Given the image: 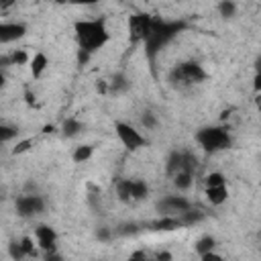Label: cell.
I'll list each match as a JSON object with an SVG mask.
<instances>
[{
    "label": "cell",
    "instance_id": "obj_1",
    "mask_svg": "<svg viewBox=\"0 0 261 261\" xmlns=\"http://www.w3.org/2000/svg\"><path fill=\"white\" fill-rule=\"evenodd\" d=\"M186 27L184 23H169V21H161V18H153L151 31L145 39V51H147V57L151 63H155V55L166 47L173 37H176L182 29Z\"/></svg>",
    "mask_w": 261,
    "mask_h": 261
},
{
    "label": "cell",
    "instance_id": "obj_2",
    "mask_svg": "<svg viewBox=\"0 0 261 261\" xmlns=\"http://www.w3.org/2000/svg\"><path fill=\"white\" fill-rule=\"evenodd\" d=\"M74 29H76V37H78L80 49L86 53L98 51L100 47H104L106 41L110 39L102 18H98V21H78L74 25Z\"/></svg>",
    "mask_w": 261,
    "mask_h": 261
},
{
    "label": "cell",
    "instance_id": "obj_3",
    "mask_svg": "<svg viewBox=\"0 0 261 261\" xmlns=\"http://www.w3.org/2000/svg\"><path fill=\"white\" fill-rule=\"evenodd\" d=\"M196 141L206 151H222L230 147V135L222 127H206L196 133Z\"/></svg>",
    "mask_w": 261,
    "mask_h": 261
},
{
    "label": "cell",
    "instance_id": "obj_4",
    "mask_svg": "<svg viewBox=\"0 0 261 261\" xmlns=\"http://www.w3.org/2000/svg\"><path fill=\"white\" fill-rule=\"evenodd\" d=\"M171 82H184V84H200L208 78V74L204 72V67L196 61H186L173 67L171 72Z\"/></svg>",
    "mask_w": 261,
    "mask_h": 261
},
{
    "label": "cell",
    "instance_id": "obj_5",
    "mask_svg": "<svg viewBox=\"0 0 261 261\" xmlns=\"http://www.w3.org/2000/svg\"><path fill=\"white\" fill-rule=\"evenodd\" d=\"M151 25H153V16L145 15V13H137L129 18V35H131V41L137 43V41H145L147 35L151 31Z\"/></svg>",
    "mask_w": 261,
    "mask_h": 261
},
{
    "label": "cell",
    "instance_id": "obj_6",
    "mask_svg": "<svg viewBox=\"0 0 261 261\" xmlns=\"http://www.w3.org/2000/svg\"><path fill=\"white\" fill-rule=\"evenodd\" d=\"M114 129H117V135H119L121 143H123L127 149H131V151L139 149V147H143V145L147 143L143 135H141L139 131H135L131 124H127V123H114Z\"/></svg>",
    "mask_w": 261,
    "mask_h": 261
},
{
    "label": "cell",
    "instance_id": "obj_7",
    "mask_svg": "<svg viewBox=\"0 0 261 261\" xmlns=\"http://www.w3.org/2000/svg\"><path fill=\"white\" fill-rule=\"evenodd\" d=\"M45 202L41 196H21L16 200V212L21 216H33L37 212H43Z\"/></svg>",
    "mask_w": 261,
    "mask_h": 261
},
{
    "label": "cell",
    "instance_id": "obj_8",
    "mask_svg": "<svg viewBox=\"0 0 261 261\" xmlns=\"http://www.w3.org/2000/svg\"><path fill=\"white\" fill-rule=\"evenodd\" d=\"M35 237H37V245H39L45 253H53L55 251L57 235H55V230L49 225H39L35 229Z\"/></svg>",
    "mask_w": 261,
    "mask_h": 261
},
{
    "label": "cell",
    "instance_id": "obj_9",
    "mask_svg": "<svg viewBox=\"0 0 261 261\" xmlns=\"http://www.w3.org/2000/svg\"><path fill=\"white\" fill-rule=\"evenodd\" d=\"M27 27L21 23H0V43H13L25 37Z\"/></svg>",
    "mask_w": 261,
    "mask_h": 261
},
{
    "label": "cell",
    "instance_id": "obj_10",
    "mask_svg": "<svg viewBox=\"0 0 261 261\" xmlns=\"http://www.w3.org/2000/svg\"><path fill=\"white\" fill-rule=\"evenodd\" d=\"M159 210L168 212V215H176V212L182 215V212L190 210V202L186 198H182V196H168L166 200L159 202Z\"/></svg>",
    "mask_w": 261,
    "mask_h": 261
},
{
    "label": "cell",
    "instance_id": "obj_11",
    "mask_svg": "<svg viewBox=\"0 0 261 261\" xmlns=\"http://www.w3.org/2000/svg\"><path fill=\"white\" fill-rule=\"evenodd\" d=\"M47 65H49V60H47L45 53L33 55V60H31V74H33V78H41L43 72L47 70Z\"/></svg>",
    "mask_w": 261,
    "mask_h": 261
},
{
    "label": "cell",
    "instance_id": "obj_12",
    "mask_svg": "<svg viewBox=\"0 0 261 261\" xmlns=\"http://www.w3.org/2000/svg\"><path fill=\"white\" fill-rule=\"evenodd\" d=\"M206 198L210 204H222V202H227L229 198V190L227 186H220V188H206Z\"/></svg>",
    "mask_w": 261,
    "mask_h": 261
},
{
    "label": "cell",
    "instance_id": "obj_13",
    "mask_svg": "<svg viewBox=\"0 0 261 261\" xmlns=\"http://www.w3.org/2000/svg\"><path fill=\"white\" fill-rule=\"evenodd\" d=\"M149 194V186L141 180H131V200H143Z\"/></svg>",
    "mask_w": 261,
    "mask_h": 261
},
{
    "label": "cell",
    "instance_id": "obj_14",
    "mask_svg": "<svg viewBox=\"0 0 261 261\" xmlns=\"http://www.w3.org/2000/svg\"><path fill=\"white\" fill-rule=\"evenodd\" d=\"M151 227H153V230H176V229H180L182 225H180V220H178L176 216H166V218L155 220Z\"/></svg>",
    "mask_w": 261,
    "mask_h": 261
},
{
    "label": "cell",
    "instance_id": "obj_15",
    "mask_svg": "<svg viewBox=\"0 0 261 261\" xmlns=\"http://www.w3.org/2000/svg\"><path fill=\"white\" fill-rule=\"evenodd\" d=\"M61 129H63L65 137H76V135H80L84 131V124L80 121H76V119H65Z\"/></svg>",
    "mask_w": 261,
    "mask_h": 261
},
{
    "label": "cell",
    "instance_id": "obj_16",
    "mask_svg": "<svg viewBox=\"0 0 261 261\" xmlns=\"http://www.w3.org/2000/svg\"><path fill=\"white\" fill-rule=\"evenodd\" d=\"M182 163H184V153H171L169 159H168V173L176 176L178 171H182Z\"/></svg>",
    "mask_w": 261,
    "mask_h": 261
},
{
    "label": "cell",
    "instance_id": "obj_17",
    "mask_svg": "<svg viewBox=\"0 0 261 261\" xmlns=\"http://www.w3.org/2000/svg\"><path fill=\"white\" fill-rule=\"evenodd\" d=\"M173 186L180 188V190H188L192 186V173L178 171L176 176H173Z\"/></svg>",
    "mask_w": 261,
    "mask_h": 261
},
{
    "label": "cell",
    "instance_id": "obj_18",
    "mask_svg": "<svg viewBox=\"0 0 261 261\" xmlns=\"http://www.w3.org/2000/svg\"><path fill=\"white\" fill-rule=\"evenodd\" d=\"M215 245H216V241L212 239V237H202L198 243H196V251L200 255H204V253H210V251H215Z\"/></svg>",
    "mask_w": 261,
    "mask_h": 261
},
{
    "label": "cell",
    "instance_id": "obj_19",
    "mask_svg": "<svg viewBox=\"0 0 261 261\" xmlns=\"http://www.w3.org/2000/svg\"><path fill=\"white\" fill-rule=\"evenodd\" d=\"M92 153H94V149L90 147V145H82V147H78V149L74 151V161H76V163L88 161V159L92 157Z\"/></svg>",
    "mask_w": 261,
    "mask_h": 261
},
{
    "label": "cell",
    "instance_id": "obj_20",
    "mask_svg": "<svg viewBox=\"0 0 261 261\" xmlns=\"http://www.w3.org/2000/svg\"><path fill=\"white\" fill-rule=\"evenodd\" d=\"M220 186H227V180L220 171H212L206 176V188H220Z\"/></svg>",
    "mask_w": 261,
    "mask_h": 261
},
{
    "label": "cell",
    "instance_id": "obj_21",
    "mask_svg": "<svg viewBox=\"0 0 261 261\" xmlns=\"http://www.w3.org/2000/svg\"><path fill=\"white\" fill-rule=\"evenodd\" d=\"M117 194L123 202H129L131 200V180H121L117 184Z\"/></svg>",
    "mask_w": 261,
    "mask_h": 261
},
{
    "label": "cell",
    "instance_id": "obj_22",
    "mask_svg": "<svg viewBox=\"0 0 261 261\" xmlns=\"http://www.w3.org/2000/svg\"><path fill=\"white\" fill-rule=\"evenodd\" d=\"M218 13H220V16H225V18L235 16V13H237V4H235V2H230V0H225V2H220V4H218Z\"/></svg>",
    "mask_w": 261,
    "mask_h": 261
},
{
    "label": "cell",
    "instance_id": "obj_23",
    "mask_svg": "<svg viewBox=\"0 0 261 261\" xmlns=\"http://www.w3.org/2000/svg\"><path fill=\"white\" fill-rule=\"evenodd\" d=\"M127 78H124V76L123 74H117V76H114V78H112V82H110V90L112 92H123V90H127Z\"/></svg>",
    "mask_w": 261,
    "mask_h": 261
},
{
    "label": "cell",
    "instance_id": "obj_24",
    "mask_svg": "<svg viewBox=\"0 0 261 261\" xmlns=\"http://www.w3.org/2000/svg\"><path fill=\"white\" fill-rule=\"evenodd\" d=\"M16 129L15 127H6V124H0V143H6L16 137Z\"/></svg>",
    "mask_w": 261,
    "mask_h": 261
},
{
    "label": "cell",
    "instance_id": "obj_25",
    "mask_svg": "<svg viewBox=\"0 0 261 261\" xmlns=\"http://www.w3.org/2000/svg\"><path fill=\"white\" fill-rule=\"evenodd\" d=\"M8 253H11V257H13L15 261H21L23 257H27V255L23 253V247H21V243H16V241H13V243L8 245Z\"/></svg>",
    "mask_w": 261,
    "mask_h": 261
},
{
    "label": "cell",
    "instance_id": "obj_26",
    "mask_svg": "<svg viewBox=\"0 0 261 261\" xmlns=\"http://www.w3.org/2000/svg\"><path fill=\"white\" fill-rule=\"evenodd\" d=\"M11 61H13L15 65H25V63L29 61V55H27L25 49H18V51H15V53L11 55Z\"/></svg>",
    "mask_w": 261,
    "mask_h": 261
},
{
    "label": "cell",
    "instance_id": "obj_27",
    "mask_svg": "<svg viewBox=\"0 0 261 261\" xmlns=\"http://www.w3.org/2000/svg\"><path fill=\"white\" fill-rule=\"evenodd\" d=\"M141 123H143V127H147V129H155L157 127V121H155V114L153 112H145L141 117Z\"/></svg>",
    "mask_w": 261,
    "mask_h": 261
},
{
    "label": "cell",
    "instance_id": "obj_28",
    "mask_svg": "<svg viewBox=\"0 0 261 261\" xmlns=\"http://www.w3.org/2000/svg\"><path fill=\"white\" fill-rule=\"evenodd\" d=\"M137 230H139V227L135 225V222H131V225L127 222V225H121V227L117 229V235H135Z\"/></svg>",
    "mask_w": 261,
    "mask_h": 261
},
{
    "label": "cell",
    "instance_id": "obj_29",
    "mask_svg": "<svg viewBox=\"0 0 261 261\" xmlns=\"http://www.w3.org/2000/svg\"><path fill=\"white\" fill-rule=\"evenodd\" d=\"M33 147V139H25V141H21V143H16V147L13 149V155H18V153H25V151H29Z\"/></svg>",
    "mask_w": 261,
    "mask_h": 261
},
{
    "label": "cell",
    "instance_id": "obj_30",
    "mask_svg": "<svg viewBox=\"0 0 261 261\" xmlns=\"http://www.w3.org/2000/svg\"><path fill=\"white\" fill-rule=\"evenodd\" d=\"M21 247H23V253L25 255H33L35 253V245H33V239L31 237H25L21 241Z\"/></svg>",
    "mask_w": 261,
    "mask_h": 261
},
{
    "label": "cell",
    "instance_id": "obj_31",
    "mask_svg": "<svg viewBox=\"0 0 261 261\" xmlns=\"http://www.w3.org/2000/svg\"><path fill=\"white\" fill-rule=\"evenodd\" d=\"M202 261H225V259H222V255L215 253V251H210V253H204V255H202Z\"/></svg>",
    "mask_w": 261,
    "mask_h": 261
},
{
    "label": "cell",
    "instance_id": "obj_32",
    "mask_svg": "<svg viewBox=\"0 0 261 261\" xmlns=\"http://www.w3.org/2000/svg\"><path fill=\"white\" fill-rule=\"evenodd\" d=\"M45 261H63V257H61L60 253H57V251H53V253H47Z\"/></svg>",
    "mask_w": 261,
    "mask_h": 261
},
{
    "label": "cell",
    "instance_id": "obj_33",
    "mask_svg": "<svg viewBox=\"0 0 261 261\" xmlns=\"http://www.w3.org/2000/svg\"><path fill=\"white\" fill-rule=\"evenodd\" d=\"M155 261H171V253H169V251H161V253H157Z\"/></svg>",
    "mask_w": 261,
    "mask_h": 261
},
{
    "label": "cell",
    "instance_id": "obj_34",
    "mask_svg": "<svg viewBox=\"0 0 261 261\" xmlns=\"http://www.w3.org/2000/svg\"><path fill=\"white\" fill-rule=\"evenodd\" d=\"M98 239H100V241H108V239H110V230H108V229H100V230H98Z\"/></svg>",
    "mask_w": 261,
    "mask_h": 261
},
{
    "label": "cell",
    "instance_id": "obj_35",
    "mask_svg": "<svg viewBox=\"0 0 261 261\" xmlns=\"http://www.w3.org/2000/svg\"><path fill=\"white\" fill-rule=\"evenodd\" d=\"M129 261H149L147 257H145V253H141V251H137V253H133Z\"/></svg>",
    "mask_w": 261,
    "mask_h": 261
},
{
    "label": "cell",
    "instance_id": "obj_36",
    "mask_svg": "<svg viewBox=\"0 0 261 261\" xmlns=\"http://www.w3.org/2000/svg\"><path fill=\"white\" fill-rule=\"evenodd\" d=\"M88 57H90V53H86V51L80 49V53H78V61H80V65H84L86 61H88Z\"/></svg>",
    "mask_w": 261,
    "mask_h": 261
},
{
    "label": "cell",
    "instance_id": "obj_37",
    "mask_svg": "<svg viewBox=\"0 0 261 261\" xmlns=\"http://www.w3.org/2000/svg\"><path fill=\"white\" fill-rule=\"evenodd\" d=\"M98 90H100L102 94H106V82H98Z\"/></svg>",
    "mask_w": 261,
    "mask_h": 261
},
{
    "label": "cell",
    "instance_id": "obj_38",
    "mask_svg": "<svg viewBox=\"0 0 261 261\" xmlns=\"http://www.w3.org/2000/svg\"><path fill=\"white\" fill-rule=\"evenodd\" d=\"M27 102H29V104H33V102H35V96H33L31 92H27Z\"/></svg>",
    "mask_w": 261,
    "mask_h": 261
},
{
    "label": "cell",
    "instance_id": "obj_39",
    "mask_svg": "<svg viewBox=\"0 0 261 261\" xmlns=\"http://www.w3.org/2000/svg\"><path fill=\"white\" fill-rule=\"evenodd\" d=\"M43 133H53V124H45V127H43Z\"/></svg>",
    "mask_w": 261,
    "mask_h": 261
},
{
    "label": "cell",
    "instance_id": "obj_40",
    "mask_svg": "<svg viewBox=\"0 0 261 261\" xmlns=\"http://www.w3.org/2000/svg\"><path fill=\"white\" fill-rule=\"evenodd\" d=\"M259 88H261V78L255 76V90H259Z\"/></svg>",
    "mask_w": 261,
    "mask_h": 261
},
{
    "label": "cell",
    "instance_id": "obj_41",
    "mask_svg": "<svg viewBox=\"0 0 261 261\" xmlns=\"http://www.w3.org/2000/svg\"><path fill=\"white\" fill-rule=\"evenodd\" d=\"M8 6H13V0H8V2H0V8H8Z\"/></svg>",
    "mask_w": 261,
    "mask_h": 261
},
{
    "label": "cell",
    "instance_id": "obj_42",
    "mask_svg": "<svg viewBox=\"0 0 261 261\" xmlns=\"http://www.w3.org/2000/svg\"><path fill=\"white\" fill-rule=\"evenodd\" d=\"M2 86H4V76H2V72H0V90H2Z\"/></svg>",
    "mask_w": 261,
    "mask_h": 261
}]
</instances>
